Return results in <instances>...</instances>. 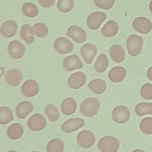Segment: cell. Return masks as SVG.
<instances>
[{
	"label": "cell",
	"instance_id": "obj_37",
	"mask_svg": "<svg viewBox=\"0 0 152 152\" xmlns=\"http://www.w3.org/2000/svg\"><path fill=\"white\" fill-rule=\"evenodd\" d=\"M93 1L98 8L107 10L114 5L115 0H93Z\"/></svg>",
	"mask_w": 152,
	"mask_h": 152
},
{
	"label": "cell",
	"instance_id": "obj_39",
	"mask_svg": "<svg viewBox=\"0 0 152 152\" xmlns=\"http://www.w3.org/2000/svg\"><path fill=\"white\" fill-rule=\"evenodd\" d=\"M147 75L148 78L152 81V66H150L147 71Z\"/></svg>",
	"mask_w": 152,
	"mask_h": 152
},
{
	"label": "cell",
	"instance_id": "obj_4",
	"mask_svg": "<svg viewBox=\"0 0 152 152\" xmlns=\"http://www.w3.org/2000/svg\"><path fill=\"white\" fill-rule=\"evenodd\" d=\"M96 141L94 134L89 130H83L80 132L77 137L78 145L84 148H88L93 145Z\"/></svg>",
	"mask_w": 152,
	"mask_h": 152
},
{
	"label": "cell",
	"instance_id": "obj_40",
	"mask_svg": "<svg viewBox=\"0 0 152 152\" xmlns=\"http://www.w3.org/2000/svg\"><path fill=\"white\" fill-rule=\"evenodd\" d=\"M148 8H149V10L151 12L152 14V0L150 1V2H149V4H148Z\"/></svg>",
	"mask_w": 152,
	"mask_h": 152
},
{
	"label": "cell",
	"instance_id": "obj_2",
	"mask_svg": "<svg viewBox=\"0 0 152 152\" xmlns=\"http://www.w3.org/2000/svg\"><path fill=\"white\" fill-rule=\"evenodd\" d=\"M144 44L143 39L137 34L129 35L126 39V48L128 54L131 56L139 55L142 49Z\"/></svg>",
	"mask_w": 152,
	"mask_h": 152
},
{
	"label": "cell",
	"instance_id": "obj_21",
	"mask_svg": "<svg viewBox=\"0 0 152 152\" xmlns=\"http://www.w3.org/2000/svg\"><path fill=\"white\" fill-rule=\"evenodd\" d=\"M33 110V105L28 101H23L19 103L15 109L16 115L19 119H24Z\"/></svg>",
	"mask_w": 152,
	"mask_h": 152
},
{
	"label": "cell",
	"instance_id": "obj_25",
	"mask_svg": "<svg viewBox=\"0 0 152 152\" xmlns=\"http://www.w3.org/2000/svg\"><path fill=\"white\" fill-rule=\"evenodd\" d=\"M24 129L23 126L18 123L11 125L7 131V135L11 140H17L23 134Z\"/></svg>",
	"mask_w": 152,
	"mask_h": 152
},
{
	"label": "cell",
	"instance_id": "obj_14",
	"mask_svg": "<svg viewBox=\"0 0 152 152\" xmlns=\"http://www.w3.org/2000/svg\"><path fill=\"white\" fill-rule=\"evenodd\" d=\"M23 79V74L17 68H11L7 71L5 75L6 83L11 87H17Z\"/></svg>",
	"mask_w": 152,
	"mask_h": 152
},
{
	"label": "cell",
	"instance_id": "obj_12",
	"mask_svg": "<svg viewBox=\"0 0 152 152\" xmlns=\"http://www.w3.org/2000/svg\"><path fill=\"white\" fill-rule=\"evenodd\" d=\"M85 121L81 118H70L61 125V130L65 133H71L84 126Z\"/></svg>",
	"mask_w": 152,
	"mask_h": 152
},
{
	"label": "cell",
	"instance_id": "obj_32",
	"mask_svg": "<svg viewBox=\"0 0 152 152\" xmlns=\"http://www.w3.org/2000/svg\"><path fill=\"white\" fill-rule=\"evenodd\" d=\"M45 113L50 122H56L59 118V111L56 107L52 104H49L45 107Z\"/></svg>",
	"mask_w": 152,
	"mask_h": 152
},
{
	"label": "cell",
	"instance_id": "obj_10",
	"mask_svg": "<svg viewBox=\"0 0 152 152\" xmlns=\"http://www.w3.org/2000/svg\"><path fill=\"white\" fill-rule=\"evenodd\" d=\"M66 34L78 43L84 42L87 39L86 32L81 27L77 25L70 26L68 28Z\"/></svg>",
	"mask_w": 152,
	"mask_h": 152
},
{
	"label": "cell",
	"instance_id": "obj_38",
	"mask_svg": "<svg viewBox=\"0 0 152 152\" xmlns=\"http://www.w3.org/2000/svg\"><path fill=\"white\" fill-rule=\"evenodd\" d=\"M39 4L41 7L49 8L52 7L56 2V0H38Z\"/></svg>",
	"mask_w": 152,
	"mask_h": 152
},
{
	"label": "cell",
	"instance_id": "obj_8",
	"mask_svg": "<svg viewBox=\"0 0 152 152\" xmlns=\"http://www.w3.org/2000/svg\"><path fill=\"white\" fill-rule=\"evenodd\" d=\"M47 124L45 118L39 113L31 115L27 121L28 128L33 131H40L45 129Z\"/></svg>",
	"mask_w": 152,
	"mask_h": 152
},
{
	"label": "cell",
	"instance_id": "obj_5",
	"mask_svg": "<svg viewBox=\"0 0 152 152\" xmlns=\"http://www.w3.org/2000/svg\"><path fill=\"white\" fill-rule=\"evenodd\" d=\"M54 48L56 52L61 55L68 54L73 50L74 45L70 40L65 37H59L54 42Z\"/></svg>",
	"mask_w": 152,
	"mask_h": 152
},
{
	"label": "cell",
	"instance_id": "obj_15",
	"mask_svg": "<svg viewBox=\"0 0 152 152\" xmlns=\"http://www.w3.org/2000/svg\"><path fill=\"white\" fill-rule=\"evenodd\" d=\"M87 77L83 72H76L69 75L68 79V84L72 89H78L82 87L86 83Z\"/></svg>",
	"mask_w": 152,
	"mask_h": 152
},
{
	"label": "cell",
	"instance_id": "obj_20",
	"mask_svg": "<svg viewBox=\"0 0 152 152\" xmlns=\"http://www.w3.org/2000/svg\"><path fill=\"white\" fill-rule=\"evenodd\" d=\"M126 75V71L122 66H115L109 72L108 77L109 80L115 83L123 81Z\"/></svg>",
	"mask_w": 152,
	"mask_h": 152
},
{
	"label": "cell",
	"instance_id": "obj_34",
	"mask_svg": "<svg viewBox=\"0 0 152 152\" xmlns=\"http://www.w3.org/2000/svg\"><path fill=\"white\" fill-rule=\"evenodd\" d=\"M74 0H58L57 3L58 9L62 12H69L74 8Z\"/></svg>",
	"mask_w": 152,
	"mask_h": 152
},
{
	"label": "cell",
	"instance_id": "obj_33",
	"mask_svg": "<svg viewBox=\"0 0 152 152\" xmlns=\"http://www.w3.org/2000/svg\"><path fill=\"white\" fill-rule=\"evenodd\" d=\"M141 131L146 135L152 134V118L147 117L142 119L140 124Z\"/></svg>",
	"mask_w": 152,
	"mask_h": 152
},
{
	"label": "cell",
	"instance_id": "obj_1",
	"mask_svg": "<svg viewBox=\"0 0 152 152\" xmlns=\"http://www.w3.org/2000/svg\"><path fill=\"white\" fill-rule=\"evenodd\" d=\"M100 107L99 100L95 97H88L81 103L80 111L86 117H93L99 112Z\"/></svg>",
	"mask_w": 152,
	"mask_h": 152
},
{
	"label": "cell",
	"instance_id": "obj_29",
	"mask_svg": "<svg viewBox=\"0 0 152 152\" xmlns=\"http://www.w3.org/2000/svg\"><path fill=\"white\" fill-rule=\"evenodd\" d=\"M135 112L139 116L152 115V103L141 102L138 103L135 107Z\"/></svg>",
	"mask_w": 152,
	"mask_h": 152
},
{
	"label": "cell",
	"instance_id": "obj_27",
	"mask_svg": "<svg viewBox=\"0 0 152 152\" xmlns=\"http://www.w3.org/2000/svg\"><path fill=\"white\" fill-rule=\"evenodd\" d=\"M22 12L27 17L34 18L39 14V9L37 6L31 2H26L22 5Z\"/></svg>",
	"mask_w": 152,
	"mask_h": 152
},
{
	"label": "cell",
	"instance_id": "obj_23",
	"mask_svg": "<svg viewBox=\"0 0 152 152\" xmlns=\"http://www.w3.org/2000/svg\"><path fill=\"white\" fill-rule=\"evenodd\" d=\"M119 31L118 23L114 20L108 21L102 28V34L106 37H112L117 34Z\"/></svg>",
	"mask_w": 152,
	"mask_h": 152
},
{
	"label": "cell",
	"instance_id": "obj_36",
	"mask_svg": "<svg viewBox=\"0 0 152 152\" xmlns=\"http://www.w3.org/2000/svg\"><path fill=\"white\" fill-rule=\"evenodd\" d=\"M140 95L145 100L152 99V84L145 83L143 84L140 88Z\"/></svg>",
	"mask_w": 152,
	"mask_h": 152
},
{
	"label": "cell",
	"instance_id": "obj_22",
	"mask_svg": "<svg viewBox=\"0 0 152 152\" xmlns=\"http://www.w3.org/2000/svg\"><path fill=\"white\" fill-rule=\"evenodd\" d=\"M77 107V102L74 98L66 97L61 103V110L64 115H71L75 112Z\"/></svg>",
	"mask_w": 152,
	"mask_h": 152
},
{
	"label": "cell",
	"instance_id": "obj_30",
	"mask_svg": "<svg viewBox=\"0 0 152 152\" xmlns=\"http://www.w3.org/2000/svg\"><path fill=\"white\" fill-rule=\"evenodd\" d=\"M64 149L63 141L59 138L51 140L47 144L46 151L48 152H62Z\"/></svg>",
	"mask_w": 152,
	"mask_h": 152
},
{
	"label": "cell",
	"instance_id": "obj_18",
	"mask_svg": "<svg viewBox=\"0 0 152 152\" xmlns=\"http://www.w3.org/2000/svg\"><path fill=\"white\" fill-rule=\"evenodd\" d=\"M18 25L14 20H7L3 23L1 26V34L5 38L13 37L17 32Z\"/></svg>",
	"mask_w": 152,
	"mask_h": 152
},
{
	"label": "cell",
	"instance_id": "obj_31",
	"mask_svg": "<svg viewBox=\"0 0 152 152\" xmlns=\"http://www.w3.org/2000/svg\"><path fill=\"white\" fill-rule=\"evenodd\" d=\"M13 120V115L11 109L7 106L0 107V124L5 125Z\"/></svg>",
	"mask_w": 152,
	"mask_h": 152
},
{
	"label": "cell",
	"instance_id": "obj_9",
	"mask_svg": "<svg viewBox=\"0 0 152 152\" xmlns=\"http://www.w3.org/2000/svg\"><path fill=\"white\" fill-rule=\"evenodd\" d=\"M107 15L104 12L96 11L91 13L87 18V25L88 27L93 30L99 28L102 23L106 19Z\"/></svg>",
	"mask_w": 152,
	"mask_h": 152
},
{
	"label": "cell",
	"instance_id": "obj_11",
	"mask_svg": "<svg viewBox=\"0 0 152 152\" xmlns=\"http://www.w3.org/2000/svg\"><path fill=\"white\" fill-rule=\"evenodd\" d=\"M24 46L18 40H12L8 45V52L11 57L15 59L21 58L25 53Z\"/></svg>",
	"mask_w": 152,
	"mask_h": 152
},
{
	"label": "cell",
	"instance_id": "obj_16",
	"mask_svg": "<svg viewBox=\"0 0 152 152\" xmlns=\"http://www.w3.org/2000/svg\"><path fill=\"white\" fill-rule=\"evenodd\" d=\"M39 86L38 83L33 80H27L23 84L21 88L22 94L27 97L35 96L39 92Z\"/></svg>",
	"mask_w": 152,
	"mask_h": 152
},
{
	"label": "cell",
	"instance_id": "obj_24",
	"mask_svg": "<svg viewBox=\"0 0 152 152\" xmlns=\"http://www.w3.org/2000/svg\"><path fill=\"white\" fill-rule=\"evenodd\" d=\"M110 56L116 63H121L125 58V52L124 48L118 45H113L110 48Z\"/></svg>",
	"mask_w": 152,
	"mask_h": 152
},
{
	"label": "cell",
	"instance_id": "obj_7",
	"mask_svg": "<svg viewBox=\"0 0 152 152\" xmlns=\"http://www.w3.org/2000/svg\"><path fill=\"white\" fill-rule=\"evenodd\" d=\"M112 116L113 120L116 123L122 124L129 119L130 112L126 106L119 105L113 109Z\"/></svg>",
	"mask_w": 152,
	"mask_h": 152
},
{
	"label": "cell",
	"instance_id": "obj_19",
	"mask_svg": "<svg viewBox=\"0 0 152 152\" xmlns=\"http://www.w3.org/2000/svg\"><path fill=\"white\" fill-rule=\"evenodd\" d=\"M20 37L27 44H31L35 40L34 35L35 34V30L33 26L30 24H24L20 30Z\"/></svg>",
	"mask_w": 152,
	"mask_h": 152
},
{
	"label": "cell",
	"instance_id": "obj_28",
	"mask_svg": "<svg viewBox=\"0 0 152 152\" xmlns=\"http://www.w3.org/2000/svg\"><path fill=\"white\" fill-rule=\"evenodd\" d=\"M108 65L109 61L107 56L103 53L99 55L94 64L96 71L98 73H102L106 70Z\"/></svg>",
	"mask_w": 152,
	"mask_h": 152
},
{
	"label": "cell",
	"instance_id": "obj_13",
	"mask_svg": "<svg viewBox=\"0 0 152 152\" xmlns=\"http://www.w3.org/2000/svg\"><path fill=\"white\" fill-rule=\"evenodd\" d=\"M97 53V48L93 43H87L83 45L80 49V54L84 62L87 64L92 63Z\"/></svg>",
	"mask_w": 152,
	"mask_h": 152
},
{
	"label": "cell",
	"instance_id": "obj_6",
	"mask_svg": "<svg viewBox=\"0 0 152 152\" xmlns=\"http://www.w3.org/2000/svg\"><path fill=\"white\" fill-rule=\"evenodd\" d=\"M133 28L137 32L141 34H147L152 29V23L151 21L144 17H138L135 18L132 22Z\"/></svg>",
	"mask_w": 152,
	"mask_h": 152
},
{
	"label": "cell",
	"instance_id": "obj_3",
	"mask_svg": "<svg viewBox=\"0 0 152 152\" xmlns=\"http://www.w3.org/2000/svg\"><path fill=\"white\" fill-rule=\"evenodd\" d=\"M97 147L102 152H116L119 150V142L112 136H105L98 142Z\"/></svg>",
	"mask_w": 152,
	"mask_h": 152
},
{
	"label": "cell",
	"instance_id": "obj_26",
	"mask_svg": "<svg viewBox=\"0 0 152 152\" xmlns=\"http://www.w3.org/2000/svg\"><path fill=\"white\" fill-rule=\"evenodd\" d=\"M88 88L93 93L100 94L103 93L106 89V83L102 79H94L90 81L88 84Z\"/></svg>",
	"mask_w": 152,
	"mask_h": 152
},
{
	"label": "cell",
	"instance_id": "obj_17",
	"mask_svg": "<svg viewBox=\"0 0 152 152\" xmlns=\"http://www.w3.org/2000/svg\"><path fill=\"white\" fill-rule=\"evenodd\" d=\"M63 66L66 71L70 72L76 69L82 68L83 64L77 55H71L64 58Z\"/></svg>",
	"mask_w": 152,
	"mask_h": 152
},
{
	"label": "cell",
	"instance_id": "obj_35",
	"mask_svg": "<svg viewBox=\"0 0 152 152\" xmlns=\"http://www.w3.org/2000/svg\"><path fill=\"white\" fill-rule=\"evenodd\" d=\"M35 30V35L39 38L46 37L49 33L48 27L43 23H37L33 26Z\"/></svg>",
	"mask_w": 152,
	"mask_h": 152
}]
</instances>
